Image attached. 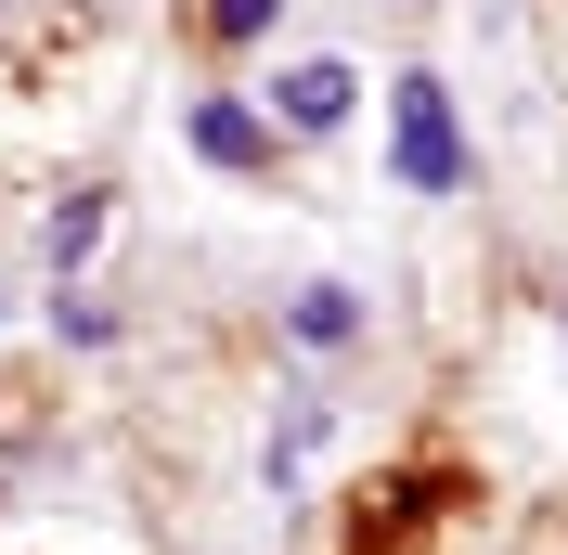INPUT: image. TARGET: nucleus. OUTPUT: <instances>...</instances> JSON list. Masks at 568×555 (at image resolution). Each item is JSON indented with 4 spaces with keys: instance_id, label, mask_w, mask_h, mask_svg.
<instances>
[{
    "instance_id": "6e6552de",
    "label": "nucleus",
    "mask_w": 568,
    "mask_h": 555,
    "mask_svg": "<svg viewBox=\"0 0 568 555\" xmlns=\"http://www.w3.org/2000/svg\"><path fill=\"white\" fill-rule=\"evenodd\" d=\"M400 13H426V0H400Z\"/></svg>"
},
{
    "instance_id": "20e7f679",
    "label": "nucleus",
    "mask_w": 568,
    "mask_h": 555,
    "mask_svg": "<svg viewBox=\"0 0 568 555\" xmlns=\"http://www.w3.org/2000/svg\"><path fill=\"white\" fill-rule=\"evenodd\" d=\"M104 220H116V194H104V181H65V194L39 208V259H52V284H78V259L104 245Z\"/></svg>"
},
{
    "instance_id": "423d86ee",
    "label": "nucleus",
    "mask_w": 568,
    "mask_h": 555,
    "mask_svg": "<svg viewBox=\"0 0 568 555\" xmlns=\"http://www.w3.org/2000/svg\"><path fill=\"white\" fill-rule=\"evenodd\" d=\"M272 27H284V0H194V39L207 52H258Z\"/></svg>"
},
{
    "instance_id": "f03ea898",
    "label": "nucleus",
    "mask_w": 568,
    "mask_h": 555,
    "mask_svg": "<svg viewBox=\"0 0 568 555\" xmlns=\"http://www.w3.org/2000/svg\"><path fill=\"white\" fill-rule=\"evenodd\" d=\"M258 117H272L284 142H336L362 117V65L349 52H284V65L258 78Z\"/></svg>"
},
{
    "instance_id": "39448f33",
    "label": "nucleus",
    "mask_w": 568,
    "mask_h": 555,
    "mask_svg": "<svg viewBox=\"0 0 568 555\" xmlns=\"http://www.w3.org/2000/svg\"><path fill=\"white\" fill-rule=\"evenodd\" d=\"M362 284H297V297H284V336L311 349V362H336V349H362Z\"/></svg>"
},
{
    "instance_id": "0eeeda50",
    "label": "nucleus",
    "mask_w": 568,
    "mask_h": 555,
    "mask_svg": "<svg viewBox=\"0 0 568 555\" xmlns=\"http://www.w3.org/2000/svg\"><path fill=\"white\" fill-rule=\"evenodd\" d=\"M52 336H65V349H116L130 323H116L104 297H91V284H52Z\"/></svg>"
},
{
    "instance_id": "f257e3e1",
    "label": "nucleus",
    "mask_w": 568,
    "mask_h": 555,
    "mask_svg": "<svg viewBox=\"0 0 568 555\" xmlns=\"http://www.w3.org/2000/svg\"><path fill=\"white\" fill-rule=\"evenodd\" d=\"M465 117H453V78H426V65H400L388 78V181L400 194H465Z\"/></svg>"
},
{
    "instance_id": "7ed1b4c3",
    "label": "nucleus",
    "mask_w": 568,
    "mask_h": 555,
    "mask_svg": "<svg viewBox=\"0 0 568 555\" xmlns=\"http://www.w3.org/2000/svg\"><path fill=\"white\" fill-rule=\"evenodd\" d=\"M181 142H194V169H220V181H272L284 169V130L258 117V91H194V104H181Z\"/></svg>"
}]
</instances>
